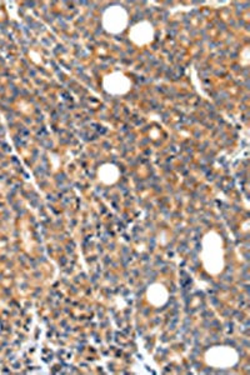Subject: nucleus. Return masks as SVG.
<instances>
[{
	"label": "nucleus",
	"instance_id": "obj_7",
	"mask_svg": "<svg viewBox=\"0 0 250 375\" xmlns=\"http://www.w3.org/2000/svg\"><path fill=\"white\" fill-rule=\"evenodd\" d=\"M120 176L121 173H120L119 166L114 163H104L98 168V180L105 187H112L119 182Z\"/></svg>",
	"mask_w": 250,
	"mask_h": 375
},
{
	"label": "nucleus",
	"instance_id": "obj_1",
	"mask_svg": "<svg viewBox=\"0 0 250 375\" xmlns=\"http://www.w3.org/2000/svg\"><path fill=\"white\" fill-rule=\"evenodd\" d=\"M200 262L205 273L219 277L225 269V244L216 230H208L202 238Z\"/></svg>",
	"mask_w": 250,
	"mask_h": 375
},
{
	"label": "nucleus",
	"instance_id": "obj_5",
	"mask_svg": "<svg viewBox=\"0 0 250 375\" xmlns=\"http://www.w3.org/2000/svg\"><path fill=\"white\" fill-rule=\"evenodd\" d=\"M128 37L134 46L144 48L150 46L155 39V28L148 20H140L131 25Z\"/></svg>",
	"mask_w": 250,
	"mask_h": 375
},
{
	"label": "nucleus",
	"instance_id": "obj_3",
	"mask_svg": "<svg viewBox=\"0 0 250 375\" xmlns=\"http://www.w3.org/2000/svg\"><path fill=\"white\" fill-rule=\"evenodd\" d=\"M102 27L110 35L124 33L129 27V13L124 6H108L102 14Z\"/></svg>",
	"mask_w": 250,
	"mask_h": 375
},
{
	"label": "nucleus",
	"instance_id": "obj_6",
	"mask_svg": "<svg viewBox=\"0 0 250 375\" xmlns=\"http://www.w3.org/2000/svg\"><path fill=\"white\" fill-rule=\"evenodd\" d=\"M169 299H171L169 289L166 288V285L159 282L149 284L145 290V301L150 307L155 308V309L165 307Z\"/></svg>",
	"mask_w": 250,
	"mask_h": 375
},
{
	"label": "nucleus",
	"instance_id": "obj_4",
	"mask_svg": "<svg viewBox=\"0 0 250 375\" xmlns=\"http://www.w3.org/2000/svg\"><path fill=\"white\" fill-rule=\"evenodd\" d=\"M103 91L112 97H123L131 91L133 81L123 72H112L102 79Z\"/></svg>",
	"mask_w": 250,
	"mask_h": 375
},
{
	"label": "nucleus",
	"instance_id": "obj_2",
	"mask_svg": "<svg viewBox=\"0 0 250 375\" xmlns=\"http://www.w3.org/2000/svg\"><path fill=\"white\" fill-rule=\"evenodd\" d=\"M204 363L216 370L233 369L240 362V354L235 348L228 344H216L208 348L203 354Z\"/></svg>",
	"mask_w": 250,
	"mask_h": 375
}]
</instances>
